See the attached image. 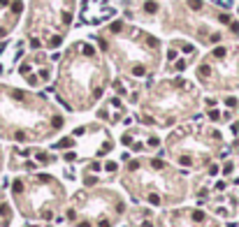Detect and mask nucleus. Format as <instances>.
Returning a JSON list of instances; mask_svg holds the SVG:
<instances>
[{"mask_svg":"<svg viewBox=\"0 0 239 227\" xmlns=\"http://www.w3.org/2000/svg\"><path fill=\"white\" fill-rule=\"evenodd\" d=\"M114 86H116V91H118V93H123V91H125V88H123V83H121V81H116Z\"/></svg>","mask_w":239,"mask_h":227,"instance_id":"nucleus-17","label":"nucleus"},{"mask_svg":"<svg viewBox=\"0 0 239 227\" xmlns=\"http://www.w3.org/2000/svg\"><path fill=\"white\" fill-rule=\"evenodd\" d=\"M149 202H151L153 206H158V204H160V197H158V195H149Z\"/></svg>","mask_w":239,"mask_h":227,"instance_id":"nucleus-8","label":"nucleus"},{"mask_svg":"<svg viewBox=\"0 0 239 227\" xmlns=\"http://www.w3.org/2000/svg\"><path fill=\"white\" fill-rule=\"evenodd\" d=\"M116 167H118L116 162H107V171H116Z\"/></svg>","mask_w":239,"mask_h":227,"instance_id":"nucleus-16","label":"nucleus"},{"mask_svg":"<svg viewBox=\"0 0 239 227\" xmlns=\"http://www.w3.org/2000/svg\"><path fill=\"white\" fill-rule=\"evenodd\" d=\"M179 162H181L183 167H191V165H193V162H191V158H188V155H183V158H181Z\"/></svg>","mask_w":239,"mask_h":227,"instance_id":"nucleus-10","label":"nucleus"},{"mask_svg":"<svg viewBox=\"0 0 239 227\" xmlns=\"http://www.w3.org/2000/svg\"><path fill=\"white\" fill-rule=\"evenodd\" d=\"M60 44V37H54V40H49V46H58Z\"/></svg>","mask_w":239,"mask_h":227,"instance_id":"nucleus-15","label":"nucleus"},{"mask_svg":"<svg viewBox=\"0 0 239 227\" xmlns=\"http://www.w3.org/2000/svg\"><path fill=\"white\" fill-rule=\"evenodd\" d=\"M197 74H202V77H209V74H211V67H209V65H202V67L197 69Z\"/></svg>","mask_w":239,"mask_h":227,"instance_id":"nucleus-4","label":"nucleus"},{"mask_svg":"<svg viewBox=\"0 0 239 227\" xmlns=\"http://www.w3.org/2000/svg\"><path fill=\"white\" fill-rule=\"evenodd\" d=\"M74 142H72V139L70 137H65V139H60V144H56V146H60V148H70Z\"/></svg>","mask_w":239,"mask_h":227,"instance_id":"nucleus-3","label":"nucleus"},{"mask_svg":"<svg viewBox=\"0 0 239 227\" xmlns=\"http://www.w3.org/2000/svg\"><path fill=\"white\" fill-rule=\"evenodd\" d=\"M144 9H146L149 14H153V12H158V3H153V0H149V3L144 5Z\"/></svg>","mask_w":239,"mask_h":227,"instance_id":"nucleus-1","label":"nucleus"},{"mask_svg":"<svg viewBox=\"0 0 239 227\" xmlns=\"http://www.w3.org/2000/svg\"><path fill=\"white\" fill-rule=\"evenodd\" d=\"M225 51H228L225 46H216L214 49V58H225Z\"/></svg>","mask_w":239,"mask_h":227,"instance_id":"nucleus-2","label":"nucleus"},{"mask_svg":"<svg viewBox=\"0 0 239 227\" xmlns=\"http://www.w3.org/2000/svg\"><path fill=\"white\" fill-rule=\"evenodd\" d=\"M21 190H23V183L16 181V183H14V193H21Z\"/></svg>","mask_w":239,"mask_h":227,"instance_id":"nucleus-13","label":"nucleus"},{"mask_svg":"<svg viewBox=\"0 0 239 227\" xmlns=\"http://www.w3.org/2000/svg\"><path fill=\"white\" fill-rule=\"evenodd\" d=\"M151 162H153V167H156V169H160V167H163V165H165V162H163V160H160V158H156V160H151Z\"/></svg>","mask_w":239,"mask_h":227,"instance_id":"nucleus-12","label":"nucleus"},{"mask_svg":"<svg viewBox=\"0 0 239 227\" xmlns=\"http://www.w3.org/2000/svg\"><path fill=\"white\" fill-rule=\"evenodd\" d=\"M218 116H220V114H218L216 109H211V111H209V118H211V120H218Z\"/></svg>","mask_w":239,"mask_h":227,"instance_id":"nucleus-14","label":"nucleus"},{"mask_svg":"<svg viewBox=\"0 0 239 227\" xmlns=\"http://www.w3.org/2000/svg\"><path fill=\"white\" fill-rule=\"evenodd\" d=\"M123 28V23L121 21H116V23H112V32H118V30H121Z\"/></svg>","mask_w":239,"mask_h":227,"instance_id":"nucleus-11","label":"nucleus"},{"mask_svg":"<svg viewBox=\"0 0 239 227\" xmlns=\"http://www.w3.org/2000/svg\"><path fill=\"white\" fill-rule=\"evenodd\" d=\"M144 72H146V69H144L142 65H135V67H132V74H135V77H142Z\"/></svg>","mask_w":239,"mask_h":227,"instance_id":"nucleus-6","label":"nucleus"},{"mask_svg":"<svg viewBox=\"0 0 239 227\" xmlns=\"http://www.w3.org/2000/svg\"><path fill=\"white\" fill-rule=\"evenodd\" d=\"M81 51H84V56H93V54H95V49H93L91 44H84V46H81Z\"/></svg>","mask_w":239,"mask_h":227,"instance_id":"nucleus-5","label":"nucleus"},{"mask_svg":"<svg viewBox=\"0 0 239 227\" xmlns=\"http://www.w3.org/2000/svg\"><path fill=\"white\" fill-rule=\"evenodd\" d=\"M230 30H232L234 35H239V21H232V23H230Z\"/></svg>","mask_w":239,"mask_h":227,"instance_id":"nucleus-9","label":"nucleus"},{"mask_svg":"<svg viewBox=\"0 0 239 227\" xmlns=\"http://www.w3.org/2000/svg\"><path fill=\"white\" fill-rule=\"evenodd\" d=\"M193 218H195V220H202V218H204V213H202V211H195V213H193Z\"/></svg>","mask_w":239,"mask_h":227,"instance_id":"nucleus-18","label":"nucleus"},{"mask_svg":"<svg viewBox=\"0 0 239 227\" xmlns=\"http://www.w3.org/2000/svg\"><path fill=\"white\" fill-rule=\"evenodd\" d=\"M188 7H191V9H200L202 3H200V0H188Z\"/></svg>","mask_w":239,"mask_h":227,"instance_id":"nucleus-7","label":"nucleus"}]
</instances>
